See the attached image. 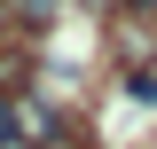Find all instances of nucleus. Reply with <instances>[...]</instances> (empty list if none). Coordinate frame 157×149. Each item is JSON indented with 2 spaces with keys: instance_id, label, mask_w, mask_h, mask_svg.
<instances>
[{
  "instance_id": "f03ea898",
  "label": "nucleus",
  "mask_w": 157,
  "mask_h": 149,
  "mask_svg": "<svg viewBox=\"0 0 157 149\" xmlns=\"http://www.w3.org/2000/svg\"><path fill=\"white\" fill-rule=\"evenodd\" d=\"M16 8H24V16H47V8H55V0H16Z\"/></svg>"
},
{
  "instance_id": "f257e3e1",
  "label": "nucleus",
  "mask_w": 157,
  "mask_h": 149,
  "mask_svg": "<svg viewBox=\"0 0 157 149\" xmlns=\"http://www.w3.org/2000/svg\"><path fill=\"white\" fill-rule=\"evenodd\" d=\"M118 8H126V16H157V0H118Z\"/></svg>"
}]
</instances>
